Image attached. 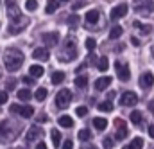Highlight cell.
I'll use <instances>...</instances> for the list:
<instances>
[{
  "mask_svg": "<svg viewBox=\"0 0 154 149\" xmlns=\"http://www.w3.org/2000/svg\"><path fill=\"white\" fill-rule=\"evenodd\" d=\"M133 25L136 27V29H140L143 34H147V33H151V25H142L140 22H133Z\"/></svg>",
  "mask_w": 154,
  "mask_h": 149,
  "instance_id": "obj_33",
  "label": "cell"
},
{
  "mask_svg": "<svg viewBox=\"0 0 154 149\" xmlns=\"http://www.w3.org/2000/svg\"><path fill=\"white\" fill-rule=\"evenodd\" d=\"M36 149H47V144L45 142H39V144H36Z\"/></svg>",
  "mask_w": 154,
  "mask_h": 149,
  "instance_id": "obj_44",
  "label": "cell"
},
{
  "mask_svg": "<svg viewBox=\"0 0 154 149\" xmlns=\"http://www.w3.org/2000/svg\"><path fill=\"white\" fill-rule=\"evenodd\" d=\"M57 122H59V126H63V128H72V126H74V119H72L70 115H61Z\"/></svg>",
  "mask_w": 154,
  "mask_h": 149,
  "instance_id": "obj_18",
  "label": "cell"
},
{
  "mask_svg": "<svg viewBox=\"0 0 154 149\" xmlns=\"http://www.w3.org/2000/svg\"><path fill=\"white\" fill-rule=\"evenodd\" d=\"M14 86H16V81H14V79L7 81V84H5V88H7V90H14Z\"/></svg>",
  "mask_w": 154,
  "mask_h": 149,
  "instance_id": "obj_41",
  "label": "cell"
},
{
  "mask_svg": "<svg viewBox=\"0 0 154 149\" xmlns=\"http://www.w3.org/2000/svg\"><path fill=\"white\" fill-rule=\"evenodd\" d=\"M86 22L88 24H97L99 22V11L97 9H90L86 13Z\"/></svg>",
  "mask_w": 154,
  "mask_h": 149,
  "instance_id": "obj_16",
  "label": "cell"
},
{
  "mask_svg": "<svg viewBox=\"0 0 154 149\" xmlns=\"http://www.w3.org/2000/svg\"><path fill=\"white\" fill-rule=\"evenodd\" d=\"M43 67H39V65H32L31 68H29V74L32 75V77H41L43 75Z\"/></svg>",
  "mask_w": 154,
  "mask_h": 149,
  "instance_id": "obj_22",
  "label": "cell"
},
{
  "mask_svg": "<svg viewBox=\"0 0 154 149\" xmlns=\"http://www.w3.org/2000/svg\"><path fill=\"white\" fill-rule=\"evenodd\" d=\"M7 92H0V104H5L7 103Z\"/></svg>",
  "mask_w": 154,
  "mask_h": 149,
  "instance_id": "obj_40",
  "label": "cell"
},
{
  "mask_svg": "<svg viewBox=\"0 0 154 149\" xmlns=\"http://www.w3.org/2000/svg\"><path fill=\"white\" fill-rule=\"evenodd\" d=\"M56 106L59 108V110H65L66 106H70V103H72V92L68 90V88H63V90H59L57 94H56Z\"/></svg>",
  "mask_w": 154,
  "mask_h": 149,
  "instance_id": "obj_2",
  "label": "cell"
},
{
  "mask_svg": "<svg viewBox=\"0 0 154 149\" xmlns=\"http://www.w3.org/2000/svg\"><path fill=\"white\" fill-rule=\"evenodd\" d=\"M152 84H154V75L151 74V72H145V74L140 75V86H142L143 90H149Z\"/></svg>",
  "mask_w": 154,
  "mask_h": 149,
  "instance_id": "obj_11",
  "label": "cell"
},
{
  "mask_svg": "<svg viewBox=\"0 0 154 149\" xmlns=\"http://www.w3.org/2000/svg\"><path fill=\"white\" fill-rule=\"evenodd\" d=\"M5 7H7V14H9L11 18H18V16H22L14 0H5Z\"/></svg>",
  "mask_w": 154,
  "mask_h": 149,
  "instance_id": "obj_13",
  "label": "cell"
},
{
  "mask_svg": "<svg viewBox=\"0 0 154 149\" xmlns=\"http://www.w3.org/2000/svg\"><path fill=\"white\" fill-rule=\"evenodd\" d=\"M75 113H77V117H86V113H88V108L86 106H79L75 110Z\"/></svg>",
  "mask_w": 154,
  "mask_h": 149,
  "instance_id": "obj_36",
  "label": "cell"
},
{
  "mask_svg": "<svg viewBox=\"0 0 154 149\" xmlns=\"http://www.w3.org/2000/svg\"><path fill=\"white\" fill-rule=\"evenodd\" d=\"M25 7H27V11H36L38 0H27V2H25Z\"/></svg>",
  "mask_w": 154,
  "mask_h": 149,
  "instance_id": "obj_34",
  "label": "cell"
},
{
  "mask_svg": "<svg viewBox=\"0 0 154 149\" xmlns=\"http://www.w3.org/2000/svg\"><path fill=\"white\" fill-rule=\"evenodd\" d=\"M131 122L133 124H142V113L138 112V110L131 112Z\"/></svg>",
  "mask_w": 154,
  "mask_h": 149,
  "instance_id": "obj_30",
  "label": "cell"
},
{
  "mask_svg": "<svg viewBox=\"0 0 154 149\" xmlns=\"http://www.w3.org/2000/svg\"><path fill=\"white\" fill-rule=\"evenodd\" d=\"M47 119H48V117H47L45 113H39V115H38V122H45Z\"/></svg>",
  "mask_w": 154,
  "mask_h": 149,
  "instance_id": "obj_42",
  "label": "cell"
},
{
  "mask_svg": "<svg viewBox=\"0 0 154 149\" xmlns=\"http://www.w3.org/2000/svg\"><path fill=\"white\" fill-rule=\"evenodd\" d=\"M13 135H14L13 124H11L9 120H2V122H0V140H2V142H7V140L13 138Z\"/></svg>",
  "mask_w": 154,
  "mask_h": 149,
  "instance_id": "obj_4",
  "label": "cell"
},
{
  "mask_svg": "<svg viewBox=\"0 0 154 149\" xmlns=\"http://www.w3.org/2000/svg\"><path fill=\"white\" fill-rule=\"evenodd\" d=\"M138 103V95L134 92H125L120 95V104L122 106H134Z\"/></svg>",
  "mask_w": 154,
  "mask_h": 149,
  "instance_id": "obj_6",
  "label": "cell"
},
{
  "mask_svg": "<svg viewBox=\"0 0 154 149\" xmlns=\"http://www.w3.org/2000/svg\"><path fill=\"white\" fill-rule=\"evenodd\" d=\"M115 126H116V140H124L127 137V126H125V122L122 119H116Z\"/></svg>",
  "mask_w": 154,
  "mask_h": 149,
  "instance_id": "obj_9",
  "label": "cell"
},
{
  "mask_svg": "<svg viewBox=\"0 0 154 149\" xmlns=\"http://www.w3.org/2000/svg\"><path fill=\"white\" fill-rule=\"evenodd\" d=\"M18 99H20V101H23V103L31 101V99H32L31 90H29V88H22V90H18Z\"/></svg>",
  "mask_w": 154,
  "mask_h": 149,
  "instance_id": "obj_17",
  "label": "cell"
},
{
  "mask_svg": "<svg viewBox=\"0 0 154 149\" xmlns=\"http://www.w3.org/2000/svg\"><path fill=\"white\" fill-rule=\"evenodd\" d=\"M32 58H34V59H38V61H47V59L50 58V54H48V50H47V49H41V47H38V49H34Z\"/></svg>",
  "mask_w": 154,
  "mask_h": 149,
  "instance_id": "obj_15",
  "label": "cell"
},
{
  "mask_svg": "<svg viewBox=\"0 0 154 149\" xmlns=\"http://www.w3.org/2000/svg\"><path fill=\"white\" fill-rule=\"evenodd\" d=\"M124 149H131V147H129V146H125V147H124Z\"/></svg>",
  "mask_w": 154,
  "mask_h": 149,
  "instance_id": "obj_47",
  "label": "cell"
},
{
  "mask_svg": "<svg viewBox=\"0 0 154 149\" xmlns=\"http://www.w3.org/2000/svg\"><path fill=\"white\" fill-rule=\"evenodd\" d=\"M149 135H151V138H154V124L149 126Z\"/></svg>",
  "mask_w": 154,
  "mask_h": 149,
  "instance_id": "obj_43",
  "label": "cell"
},
{
  "mask_svg": "<svg viewBox=\"0 0 154 149\" xmlns=\"http://www.w3.org/2000/svg\"><path fill=\"white\" fill-rule=\"evenodd\" d=\"M57 41H59V34L57 33H45L43 34V43L47 47H56Z\"/></svg>",
  "mask_w": 154,
  "mask_h": 149,
  "instance_id": "obj_12",
  "label": "cell"
},
{
  "mask_svg": "<svg viewBox=\"0 0 154 149\" xmlns=\"http://www.w3.org/2000/svg\"><path fill=\"white\" fill-rule=\"evenodd\" d=\"M4 63H5V68L9 72H16L23 63V54L16 49H9L4 54Z\"/></svg>",
  "mask_w": 154,
  "mask_h": 149,
  "instance_id": "obj_1",
  "label": "cell"
},
{
  "mask_svg": "<svg viewBox=\"0 0 154 149\" xmlns=\"http://www.w3.org/2000/svg\"><path fill=\"white\" fill-rule=\"evenodd\" d=\"M61 149H74V142L68 138V140H65L63 142V146H61Z\"/></svg>",
  "mask_w": 154,
  "mask_h": 149,
  "instance_id": "obj_37",
  "label": "cell"
},
{
  "mask_svg": "<svg viewBox=\"0 0 154 149\" xmlns=\"http://www.w3.org/2000/svg\"><path fill=\"white\" fill-rule=\"evenodd\" d=\"M109 84H111V77H108V75H104V77H99V79L95 81V90L102 92V90H106Z\"/></svg>",
  "mask_w": 154,
  "mask_h": 149,
  "instance_id": "obj_14",
  "label": "cell"
},
{
  "mask_svg": "<svg viewBox=\"0 0 154 149\" xmlns=\"http://www.w3.org/2000/svg\"><path fill=\"white\" fill-rule=\"evenodd\" d=\"M122 33H124V29H122L120 25H115V27L111 29V33H109V38H113V40H115V38H120Z\"/></svg>",
  "mask_w": 154,
  "mask_h": 149,
  "instance_id": "obj_31",
  "label": "cell"
},
{
  "mask_svg": "<svg viewBox=\"0 0 154 149\" xmlns=\"http://www.w3.org/2000/svg\"><path fill=\"white\" fill-rule=\"evenodd\" d=\"M149 110H151V113L154 115V101H151V103H149Z\"/></svg>",
  "mask_w": 154,
  "mask_h": 149,
  "instance_id": "obj_45",
  "label": "cell"
},
{
  "mask_svg": "<svg viewBox=\"0 0 154 149\" xmlns=\"http://www.w3.org/2000/svg\"><path fill=\"white\" fill-rule=\"evenodd\" d=\"M113 144H115V142H113L111 138H104V140H102V146H104V147H108V149L113 147Z\"/></svg>",
  "mask_w": 154,
  "mask_h": 149,
  "instance_id": "obj_38",
  "label": "cell"
},
{
  "mask_svg": "<svg viewBox=\"0 0 154 149\" xmlns=\"http://www.w3.org/2000/svg\"><path fill=\"white\" fill-rule=\"evenodd\" d=\"M27 25H29V20H27V18H23V16L13 18V24L9 25V33H11V34H20Z\"/></svg>",
  "mask_w": 154,
  "mask_h": 149,
  "instance_id": "obj_3",
  "label": "cell"
},
{
  "mask_svg": "<svg viewBox=\"0 0 154 149\" xmlns=\"http://www.w3.org/2000/svg\"><path fill=\"white\" fill-rule=\"evenodd\" d=\"M86 149H95V147H86Z\"/></svg>",
  "mask_w": 154,
  "mask_h": 149,
  "instance_id": "obj_49",
  "label": "cell"
},
{
  "mask_svg": "<svg viewBox=\"0 0 154 149\" xmlns=\"http://www.w3.org/2000/svg\"><path fill=\"white\" fill-rule=\"evenodd\" d=\"M95 47H97V41H95L93 38H88V40H86V49H88V50L91 52V50H93Z\"/></svg>",
  "mask_w": 154,
  "mask_h": 149,
  "instance_id": "obj_35",
  "label": "cell"
},
{
  "mask_svg": "<svg viewBox=\"0 0 154 149\" xmlns=\"http://www.w3.org/2000/svg\"><path fill=\"white\" fill-rule=\"evenodd\" d=\"M50 81H52L54 84L63 83V81H65V72H54V74H52V77H50Z\"/></svg>",
  "mask_w": 154,
  "mask_h": 149,
  "instance_id": "obj_25",
  "label": "cell"
},
{
  "mask_svg": "<svg viewBox=\"0 0 154 149\" xmlns=\"http://www.w3.org/2000/svg\"><path fill=\"white\" fill-rule=\"evenodd\" d=\"M47 94H48V92H47V88H38V90H36V94H34V97H36V101L41 103V101H45V99H47Z\"/></svg>",
  "mask_w": 154,
  "mask_h": 149,
  "instance_id": "obj_26",
  "label": "cell"
},
{
  "mask_svg": "<svg viewBox=\"0 0 154 149\" xmlns=\"http://www.w3.org/2000/svg\"><path fill=\"white\" fill-rule=\"evenodd\" d=\"M127 11H129L127 4H118V5H115V7L111 9L109 16H111V20H118V18H124V16L127 14Z\"/></svg>",
  "mask_w": 154,
  "mask_h": 149,
  "instance_id": "obj_7",
  "label": "cell"
},
{
  "mask_svg": "<svg viewBox=\"0 0 154 149\" xmlns=\"http://www.w3.org/2000/svg\"><path fill=\"white\" fill-rule=\"evenodd\" d=\"M50 137H52L54 146H56V147H59V146H61V133H59L57 129H52V131H50Z\"/></svg>",
  "mask_w": 154,
  "mask_h": 149,
  "instance_id": "obj_23",
  "label": "cell"
},
{
  "mask_svg": "<svg viewBox=\"0 0 154 149\" xmlns=\"http://www.w3.org/2000/svg\"><path fill=\"white\" fill-rule=\"evenodd\" d=\"M97 68H99L100 72H106V70L109 68V61H108V58H106V56H102V58H99V59H97Z\"/></svg>",
  "mask_w": 154,
  "mask_h": 149,
  "instance_id": "obj_21",
  "label": "cell"
},
{
  "mask_svg": "<svg viewBox=\"0 0 154 149\" xmlns=\"http://www.w3.org/2000/svg\"><path fill=\"white\" fill-rule=\"evenodd\" d=\"M115 68H116V75H118L120 81H129L131 72H129V67H127V65H122V63L118 61V63H115Z\"/></svg>",
  "mask_w": 154,
  "mask_h": 149,
  "instance_id": "obj_8",
  "label": "cell"
},
{
  "mask_svg": "<svg viewBox=\"0 0 154 149\" xmlns=\"http://www.w3.org/2000/svg\"><path fill=\"white\" fill-rule=\"evenodd\" d=\"M77 137H79V140L86 142V140H90V138H91V133H90V129H86V128H84V129H81V131H79V135H77Z\"/></svg>",
  "mask_w": 154,
  "mask_h": 149,
  "instance_id": "obj_27",
  "label": "cell"
},
{
  "mask_svg": "<svg viewBox=\"0 0 154 149\" xmlns=\"http://www.w3.org/2000/svg\"><path fill=\"white\" fill-rule=\"evenodd\" d=\"M41 133H43V131H41V128H39V126H31V128L27 129L25 140H27V142H34L36 138H39V137H41Z\"/></svg>",
  "mask_w": 154,
  "mask_h": 149,
  "instance_id": "obj_10",
  "label": "cell"
},
{
  "mask_svg": "<svg viewBox=\"0 0 154 149\" xmlns=\"http://www.w3.org/2000/svg\"><path fill=\"white\" fill-rule=\"evenodd\" d=\"M93 126H95V129L104 131V129L108 128V120H106V119H102V117H97V119H93Z\"/></svg>",
  "mask_w": 154,
  "mask_h": 149,
  "instance_id": "obj_19",
  "label": "cell"
},
{
  "mask_svg": "<svg viewBox=\"0 0 154 149\" xmlns=\"http://www.w3.org/2000/svg\"><path fill=\"white\" fill-rule=\"evenodd\" d=\"M152 56H154V47H152Z\"/></svg>",
  "mask_w": 154,
  "mask_h": 149,
  "instance_id": "obj_50",
  "label": "cell"
},
{
  "mask_svg": "<svg viewBox=\"0 0 154 149\" xmlns=\"http://www.w3.org/2000/svg\"><path fill=\"white\" fill-rule=\"evenodd\" d=\"M75 86L77 88H86L88 86V77L86 75H79V77H75Z\"/></svg>",
  "mask_w": 154,
  "mask_h": 149,
  "instance_id": "obj_24",
  "label": "cell"
},
{
  "mask_svg": "<svg viewBox=\"0 0 154 149\" xmlns=\"http://www.w3.org/2000/svg\"><path fill=\"white\" fill-rule=\"evenodd\" d=\"M131 43H133V45H140V41H138V40H136L134 36L131 38Z\"/></svg>",
  "mask_w": 154,
  "mask_h": 149,
  "instance_id": "obj_46",
  "label": "cell"
},
{
  "mask_svg": "<svg viewBox=\"0 0 154 149\" xmlns=\"http://www.w3.org/2000/svg\"><path fill=\"white\" fill-rule=\"evenodd\" d=\"M59 9V0H48L47 2V14H52V13H56Z\"/></svg>",
  "mask_w": 154,
  "mask_h": 149,
  "instance_id": "obj_20",
  "label": "cell"
},
{
  "mask_svg": "<svg viewBox=\"0 0 154 149\" xmlns=\"http://www.w3.org/2000/svg\"><path fill=\"white\" fill-rule=\"evenodd\" d=\"M129 147H131V149H142V147H143V138H140V137L133 138V142L129 144Z\"/></svg>",
  "mask_w": 154,
  "mask_h": 149,
  "instance_id": "obj_28",
  "label": "cell"
},
{
  "mask_svg": "<svg viewBox=\"0 0 154 149\" xmlns=\"http://www.w3.org/2000/svg\"><path fill=\"white\" fill-rule=\"evenodd\" d=\"M77 25H79V16H77L75 13H74V14H70V16H68V27L75 29Z\"/></svg>",
  "mask_w": 154,
  "mask_h": 149,
  "instance_id": "obj_32",
  "label": "cell"
},
{
  "mask_svg": "<svg viewBox=\"0 0 154 149\" xmlns=\"http://www.w3.org/2000/svg\"><path fill=\"white\" fill-rule=\"evenodd\" d=\"M99 110H100V112H111V110H113V103H111V101H104V103H100V104H99Z\"/></svg>",
  "mask_w": 154,
  "mask_h": 149,
  "instance_id": "obj_29",
  "label": "cell"
},
{
  "mask_svg": "<svg viewBox=\"0 0 154 149\" xmlns=\"http://www.w3.org/2000/svg\"><path fill=\"white\" fill-rule=\"evenodd\" d=\"M9 112H11V113H18V115H20V117H23V119H31V117L34 115V108H32V106H29V104H25V106L13 104V106L9 108Z\"/></svg>",
  "mask_w": 154,
  "mask_h": 149,
  "instance_id": "obj_5",
  "label": "cell"
},
{
  "mask_svg": "<svg viewBox=\"0 0 154 149\" xmlns=\"http://www.w3.org/2000/svg\"><path fill=\"white\" fill-rule=\"evenodd\" d=\"M23 83H25V84H27V86H31V84H34V83H36V81H34V77H32V75H29V77H27V75H25V77H23Z\"/></svg>",
  "mask_w": 154,
  "mask_h": 149,
  "instance_id": "obj_39",
  "label": "cell"
},
{
  "mask_svg": "<svg viewBox=\"0 0 154 149\" xmlns=\"http://www.w3.org/2000/svg\"><path fill=\"white\" fill-rule=\"evenodd\" d=\"M59 2H68V0H59Z\"/></svg>",
  "mask_w": 154,
  "mask_h": 149,
  "instance_id": "obj_48",
  "label": "cell"
}]
</instances>
